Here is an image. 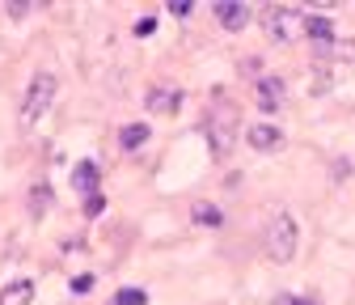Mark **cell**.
<instances>
[{
	"label": "cell",
	"instance_id": "ffe728a7",
	"mask_svg": "<svg viewBox=\"0 0 355 305\" xmlns=\"http://www.w3.org/2000/svg\"><path fill=\"white\" fill-rule=\"evenodd\" d=\"M89 288H94V276H72V292H89Z\"/></svg>",
	"mask_w": 355,
	"mask_h": 305
},
{
	"label": "cell",
	"instance_id": "ac0fdd59",
	"mask_svg": "<svg viewBox=\"0 0 355 305\" xmlns=\"http://www.w3.org/2000/svg\"><path fill=\"white\" fill-rule=\"evenodd\" d=\"M136 34H140V38L157 34V17H140V22H136Z\"/></svg>",
	"mask_w": 355,
	"mask_h": 305
},
{
	"label": "cell",
	"instance_id": "2e32d148",
	"mask_svg": "<svg viewBox=\"0 0 355 305\" xmlns=\"http://www.w3.org/2000/svg\"><path fill=\"white\" fill-rule=\"evenodd\" d=\"M80 208H85V216H102V212H106V195H102V191H98V195H89Z\"/></svg>",
	"mask_w": 355,
	"mask_h": 305
},
{
	"label": "cell",
	"instance_id": "7402d4cb",
	"mask_svg": "<svg viewBox=\"0 0 355 305\" xmlns=\"http://www.w3.org/2000/svg\"><path fill=\"white\" fill-rule=\"evenodd\" d=\"M258 68H262V64H258V60H241V72H245V76H254V81H258V76H262V72H258Z\"/></svg>",
	"mask_w": 355,
	"mask_h": 305
},
{
	"label": "cell",
	"instance_id": "5b68a950",
	"mask_svg": "<svg viewBox=\"0 0 355 305\" xmlns=\"http://www.w3.org/2000/svg\"><path fill=\"white\" fill-rule=\"evenodd\" d=\"M254 102H258V110H266V115L284 110V106H288V81L262 72V76L254 81Z\"/></svg>",
	"mask_w": 355,
	"mask_h": 305
},
{
	"label": "cell",
	"instance_id": "e0dca14e",
	"mask_svg": "<svg viewBox=\"0 0 355 305\" xmlns=\"http://www.w3.org/2000/svg\"><path fill=\"white\" fill-rule=\"evenodd\" d=\"M191 9H195L191 0H169V13H173V17H191Z\"/></svg>",
	"mask_w": 355,
	"mask_h": 305
},
{
	"label": "cell",
	"instance_id": "9a60e30c",
	"mask_svg": "<svg viewBox=\"0 0 355 305\" xmlns=\"http://www.w3.org/2000/svg\"><path fill=\"white\" fill-rule=\"evenodd\" d=\"M110 305H148V292L144 288H119Z\"/></svg>",
	"mask_w": 355,
	"mask_h": 305
},
{
	"label": "cell",
	"instance_id": "7a4b0ae2",
	"mask_svg": "<svg viewBox=\"0 0 355 305\" xmlns=\"http://www.w3.org/2000/svg\"><path fill=\"white\" fill-rule=\"evenodd\" d=\"M55 94H60V76H55L51 68H38V72L30 76V90H26V98H21V123H26V127H30V123H38L42 115L51 110Z\"/></svg>",
	"mask_w": 355,
	"mask_h": 305
},
{
	"label": "cell",
	"instance_id": "44dd1931",
	"mask_svg": "<svg viewBox=\"0 0 355 305\" xmlns=\"http://www.w3.org/2000/svg\"><path fill=\"white\" fill-rule=\"evenodd\" d=\"M275 305H322V301H313V297H279Z\"/></svg>",
	"mask_w": 355,
	"mask_h": 305
},
{
	"label": "cell",
	"instance_id": "52a82bcc",
	"mask_svg": "<svg viewBox=\"0 0 355 305\" xmlns=\"http://www.w3.org/2000/svg\"><path fill=\"white\" fill-rule=\"evenodd\" d=\"M178 102H182V90H178V85H153L148 98H144V106H148L153 115H173Z\"/></svg>",
	"mask_w": 355,
	"mask_h": 305
},
{
	"label": "cell",
	"instance_id": "4fadbf2b",
	"mask_svg": "<svg viewBox=\"0 0 355 305\" xmlns=\"http://www.w3.org/2000/svg\"><path fill=\"white\" fill-rule=\"evenodd\" d=\"M144 140H148V127L144 123H127L123 132H119V149H127V153H136Z\"/></svg>",
	"mask_w": 355,
	"mask_h": 305
},
{
	"label": "cell",
	"instance_id": "7c38bea8",
	"mask_svg": "<svg viewBox=\"0 0 355 305\" xmlns=\"http://www.w3.org/2000/svg\"><path fill=\"white\" fill-rule=\"evenodd\" d=\"M34 301V284L30 280H17V284H9L5 292H0V305H30Z\"/></svg>",
	"mask_w": 355,
	"mask_h": 305
},
{
	"label": "cell",
	"instance_id": "277c9868",
	"mask_svg": "<svg viewBox=\"0 0 355 305\" xmlns=\"http://www.w3.org/2000/svg\"><path fill=\"white\" fill-rule=\"evenodd\" d=\"M262 26H266V34H271L275 42H284V38H300L304 26H309V9H284V5H271V9H262Z\"/></svg>",
	"mask_w": 355,
	"mask_h": 305
},
{
	"label": "cell",
	"instance_id": "d6986e66",
	"mask_svg": "<svg viewBox=\"0 0 355 305\" xmlns=\"http://www.w3.org/2000/svg\"><path fill=\"white\" fill-rule=\"evenodd\" d=\"M5 13H9V17H26V13H30V5H26V0H9Z\"/></svg>",
	"mask_w": 355,
	"mask_h": 305
},
{
	"label": "cell",
	"instance_id": "8fae6325",
	"mask_svg": "<svg viewBox=\"0 0 355 305\" xmlns=\"http://www.w3.org/2000/svg\"><path fill=\"white\" fill-rule=\"evenodd\" d=\"M55 204V191H51V183L47 179H38L34 187H30V216H42V212H47Z\"/></svg>",
	"mask_w": 355,
	"mask_h": 305
},
{
	"label": "cell",
	"instance_id": "30bf717a",
	"mask_svg": "<svg viewBox=\"0 0 355 305\" xmlns=\"http://www.w3.org/2000/svg\"><path fill=\"white\" fill-rule=\"evenodd\" d=\"M191 221L203 225V229H220V225H225V212H220L211 199H199V204L191 208Z\"/></svg>",
	"mask_w": 355,
	"mask_h": 305
},
{
	"label": "cell",
	"instance_id": "ba28073f",
	"mask_svg": "<svg viewBox=\"0 0 355 305\" xmlns=\"http://www.w3.org/2000/svg\"><path fill=\"white\" fill-rule=\"evenodd\" d=\"M245 140H250V149H258V153H271V149L284 145V132H279L275 123H254L250 132H245Z\"/></svg>",
	"mask_w": 355,
	"mask_h": 305
},
{
	"label": "cell",
	"instance_id": "6da1fadb",
	"mask_svg": "<svg viewBox=\"0 0 355 305\" xmlns=\"http://www.w3.org/2000/svg\"><path fill=\"white\" fill-rule=\"evenodd\" d=\"M203 136L211 145L216 157H229L233 145H237V106L229 98H216L207 106V119H203Z\"/></svg>",
	"mask_w": 355,
	"mask_h": 305
},
{
	"label": "cell",
	"instance_id": "9c48e42d",
	"mask_svg": "<svg viewBox=\"0 0 355 305\" xmlns=\"http://www.w3.org/2000/svg\"><path fill=\"white\" fill-rule=\"evenodd\" d=\"M98 183H102V170L94 161H76L72 165V187L89 199V195H98Z\"/></svg>",
	"mask_w": 355,
	"mask_h": 305
},
{
	"label": "cell",
	"instance_id": "8992f818",
	"mask_svg": "<svg viewBox=\"0 0 355 305\" xmlns=\"http://www.w3.org/2000/svg\"><path fill=\"white\" fill-rule=\"evenodd\" d=\"M211 13H216V22L225 26V30H245V26L254 22L250 5H241V0H216V5H211Z\"/></svg>",
	"mask_w": 355,
	"mask_h": 305
},
{
	"label": "cell",
	"instance_id": "5bb4252c",
	"mask_svg": "<svg viewBox=\"0 0 355 305\" xmlns=\"http://www.w3.org/2000/svg\"><path fill=\"white\" fill-rule=\"evenodd\" d=\"M318 56H334L343 64H355V38H334L330 47H318Z\"/></svg>",
	"mask_w": 355,
	"mask_h": 305
},
{
	"label": "cell",
	"instance_id": "3957f363",
	"mask_svg": "<svg viewBox=\"0 0 355 305\" xmlns=\"http://www.w3.org/2000/svg\"><path fill=\"white\" fill-rule=\"evenodd\" d=\"M266 258H275V263H292V254H296V221L288 212H279L271 225H266Z\"/></svg>",
	"mask_w": 355,
	"mask_h": 305
}]
</instances>
